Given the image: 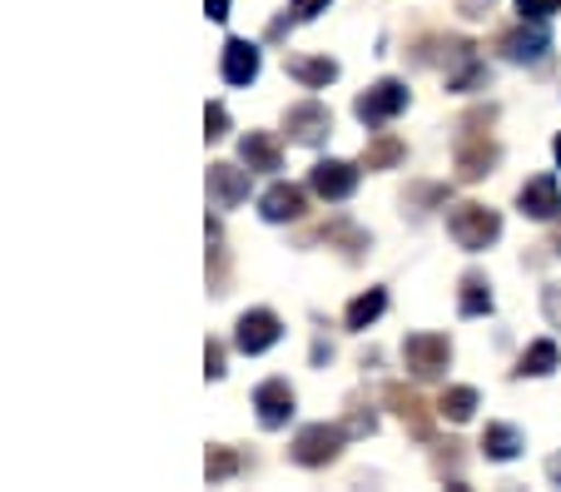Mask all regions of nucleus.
I'll list each match as a JSON object with an SVG mask.
<instances>
[{"label":"nucleus","mask_w":561,"mask_h":492,"mask_svg":"<svg viewBox=\"0 0 561 492\" xmlns=\"http://www.w3.org/2000/svg\"><path fill=\"white\" fill-rule=\"evenodd\" d=\"M447 234L457 239V249H467V254H482L488 244H497L502 239V215L497 209H488V204H447Z\"/></svg>","instance_id":"1"},{"label":"nucleus","mask_w":561,"mask_h":492,"mask_svg":"<svg viewBox=\"0 0 561 492\" xmlns=\"http://www.w3.org/2000/svg\"><path fill=\"white\" fill-rule=\"evenodd\" d=\"M343 438H348L343 423H308V428H298L288 458H294L298 468H329V462L343 453Z\"/></svg>","instance_id":"2"},{"label":"nucleus","mask_w":561,"mask_h":492,"mask_svg":"<svg viewBox=\"0 0 561 492\" xmlns=\"http://www.w3.org/2000/svg\"><path fill=\"white\" fill-rule=\"evenodd\" d=\"M403 364L417 384H433V378H443L447 364H453V343H447L443 333H408L403 339Z\"/></svg>","instance_id":"3"},{"label":"nucleus","mask_w":561,"mask_h":492,"mask_svg":"<svg viewBox=\"0 0 561 492\" xmlns=\"http://www.w3.org/2000/svg\"><path fill=\"white\" fill-rule=\"evenodd\" d=\"M408 100H413V95H408V85H403V80H378V85H373V90H363V95L353 100V115H358L368 129H382V125H388V119H398V115H403V110H408Z\"/></svg>","instance_id":"4"},{"label":"nucleus","mask_w":561,"mask_h":492,"mask_svg":"<svg viewBox=\"0 0 561 492\" xmlns=\"http://www.w3.org/2000/svg\"><path fill=\"white\" fill-rule=\"evenodd\" d=\"M502 160V145L488 129H457V180L477 184L482 174H492V164Z\"/></svg>","instance_id":"5"},{"label":"nucleus","mask_w":561,"mask_h":492,"mask_svg":"<svg viewBox=\"0 0 561 492\" xmlns=\"http://www.w3.org/2000/svg\"><path fill=\"white\" fill-rule=\"evenodd\" d=\"M284 135H288V145L318 150V145L333 135L329 105H318V100H298V105H288V110H284Z\"/></svg>","instance_id":"6"},{"label":"nucleus","mask_w":561,"mask_h":492,"mask_svg":"<svg viewBox=\"0 0 561 492\" xmlns=\"http://www.w3.org/2000/svg\"><path fill=\"white\" fill-rule=\"evenodd\" d=\"M358 180H363V164H353V160H318L313 170H308V190H313L318 199H329V204L353 199Z\"/></svg>","instance_id":"7"},{"label":"nucleus","mask_w":561,"mask_h":492,"mask_svg":"<svg viewBox=\"0 0 561 492\" xmlns=\"http://www.w3.org/2000/svg\"><path fill=\"white\" fill-rule=\"evenodd\" d=\"M278 339H284V323H278L274 309H249V313H239V323H233V348L249 358L268 354Z\"/></svg>","instance_id":"8"},{"label":"nucleus","mask_w":561,"mask_h":492,"mask_svg":"<svg viewBox=\"0 0 561 492\" xmlns=\"http://www.w3.org/2000/svg\"><path fill=\"white\" fill-rule=\"evenodd\" d=\"M294 388H288V378H264V384L254 388V413H259V428L278 433L288 428V417H294Z\"/></svg>","instance_id":"9"},{"label":"nucleus","mask_w":561,"mask_h":492,"mask_svg":"<svg viewBox=\"0 0 561 492\" xmlns=\"http://www.w3.org/2000/svg\"><path fill=\"white\" fill-rule=\"evenodd\" d=\"M497 50H502V60H512V65H541L551 55V31H547V25H527V21H522L517 31L502 35Z\"/></svg>","instance_id":"10"},{"label":"nucleus","mask_w":561,"mask_h":492,"mask_svg":"<svg viewBox=\"0 0 561 492\" xmlns=\"http://www.w3.org/2000/svg\"><path fill=\"white\" fill-rule=\"evenodd\" d=\"M517 209L527 219H557L561 215V184H557V174H537V180H527L517 190Z\"/></svg>","instance_id":"11"},{"label":"nucleus","mask_w":561,"mask_h":492,"mask_svg":"<svg viewBox=\"0 0 561 492\" xmlns=\"http://www.w3.org/2000/svg\"><path fill=\"white\" fill-rule=\"evenodd\" d=\"M259 215H264L268 225H294V219L308 215V190L304 184H274V190H264V199H259Z\"/></svg>","instance_id":"12"},{"label":"nucleus","mask_w":561,"mask_h":492,"mask_svg":"<svg viewBox=\"0 0 561 492\" xmlns=\"http://www.w3.org/2000/svg\"><path fill=\"white\" fill-rule=\"evenodd\" d=\"M259 45L244 41V35H233V41H224V55H219V70L229 85H254L259 80Z\"/></svg>","instance_id":"13"},{"label":"nucleus","mask_w":561,"mask_h":492,"mask_svg":"<svg viewBox=\"0 0 561 492\" xmlns=\"http://www.w3.org/2000/svg\"><path fill=\"white\" fill-rule=\"evenodd\" d=\"M249 174L239 164H209V204L214 209H233V204L249 199Z\"/></svg>","instance_id":"14"},{"label":"nucleus","mask_w":561,"mask_h":492,"mask_svg":"<svg viewBox=\"0 0 561 492\" xmlns=\"http://www.w3.org/2000/svg\"><path fill=\"white\" fill-rule=\"evenodd\" d=\"M382 398H388V408H392V413H398V417H403V423L417 433V438H423V443L433 438V413H427V403L413 393V388H403V384H388V388H382Z\"/></svg>","instance_id":"15"},{"label":"nucleus","mask_w":561,"mask_h":492,"mask_svg":"<svg viewBox=\"0 0 561 492\" xmlns=\"http://www.w3.org/2000/svg\"><path fill=\"white\" fill-rule=\"evenodd\" d=\"M284 70L304 90H323V85H333V80H339V60H329V55H288Z\"/></svg>","instance_id":"16"},{"label":"nucleus","mask_w":561,"mask_h":492,"mask_svg":"<svg viewBox=\"0 0 561 492\" xmlns=\"http://www.w3.org/2000/svg\"><path fill=\"white\" fill-rule=\"evenodd\" d=\"M239 160H244L254 174H274L278 164H284V150H278L274 135H264V129H249V135L239 139Z\"/></svg>","instance_id":"17"},{"label":"nucleus","mask_w":561,"mask_h":492,"mask_svg":"<svg viewBox=\"0 0 561 492\" xmlns=\"http://www.w3.org/2000/svg\"><path fill=\"white\" fill-rule=\"evenodd\" d=\"M457 313H462V319H488V313H492V284H488V274L467 268V274L457 278Z\"/></svg>","instance_id":"18"},{"label":"nucleus","mask_w":561,"mask_h":492,"mask_svg":"<svg viewBox=\"0 0 561 492\" xmlns=\"http://www.w3.org/2000/svg\"><path fill=\"white\" fill-rule=\"evenodd\" d=\"M522 448H527V438H522V428H512V423H488V428H482V453H488L492 462H512Z\"/></svg>","instance_id":"19"},{"label":"nucleus","mask_w":561,"mask_h":492,"mask_svg":"<svg viewBox=\"0 0 561 492\" xmlns=\"http://www.w3.org/2000/svg\"><path fill=\"white\" fill-rule=\"evenodd\" d=\"M488 80H492L488 76V60H477V50L467 45V50L457 55V70L447 76V90H457V95H472V90H482Z\"/></svg>","instance_id":"20"},{"label":"nucleus","mask_w":561,"mask_h":492,"mask_svg":"<svg viewBox=\"0 0 561 492\" xmlns=\"http://www.w3.org/2000/svg\"><path fill=\"white\" fill-rule=\"evenodd\" d=\"M557 364H561V348L551 339H537L527 354L517 358V368H512V374H517V378H547V374H557Z\"/></svg>","instance_id":"21"},{"label":"nucleus","mask_w":561,"mask_h":492,"mask_svg":"<svg viewBox=\"0 0 561 492\" xmlns=\"http://www.w3.org/2000/svg\"><path fill=\"white\" fill-rule=\"evenodd\" d=\"M382 309H388V294H382V289H368V294H358V299L348 304L343 323H348L353 333H363L368 323H378V319H382Z\"/></svg>","instance_id":"22"},{"label":"nucleus","mask_w":561,"mask_h":492,"mask_svg":"<svg viewBox=\"0 0 561 492\" xmlns=\"http://www.w3.org/2000/svg\"><path fill=\"white\" fill-rule=\"evenodd\" d=\"M477 403H482V398H477V388L457 384V388H447V393L437 398V413H443L447 423H467V417L477 413Z\"/></svg>","instance_id":"23"},{"label":"nucleus","mask_w":561,"mask_h":492,"mask_svg":"<svg viewBox=\"0 0 561 492\" xmlns=\"http://www.w3.org/2000/svg\"><path fill=\"white\" fill-rule=\"evenodd\" d=\"M403 155H408V145L403 139H392V135H378L363 150V170H392V164H403Z\"/></svg>","instance_id":"24"},{"label":"nucleus","mask_w":561,"mask_h":492,"mask_svg":"<svg viewBox=\"0 0 561 492\" xmlns=\"http://www.w3.org/2000/svg\"><path fill=\"white\" fill-rule=\"evenodd\" d=\"M323 239H333V244H339L343 254H348V264H358V259H363V249L373 244V239L363 234V229H353L348 219H333V225L323 229Z\"/></svg>","instance_id":"25"},{"label":"nucleus","mask_w":561,"mask_h":492,"mask_svg":"<svg viewBox=\"0 0 561 492\" xmlns=\"http://www.w3.org/2000/svg\"><path fill=\"white\" fill-rule=\"evenodd\" d=\"M254 458H244V453L233 448H209V462H204V472H209V482H229L233 472H244Z\"/></svg>","instance_id":"26"},{"label":"nucleus","mask_w":561,"mask_h":492,"mask_svg":"<svg viewBox=\"0 0 561 492\" xmlns=\"http://www.w3.org/2000/svg\"><path fill=\"white\" fill-rule=\"evenodd\" d=\"M343 428H348V438H368V433L378 428V413H373V403H363V398H348Z\"/></svg>","instance_id":"27"},{"label":"nucleus","mask_w":561,"mask_h":492,"mask_svg":"<svg viewBox=\"0 0 561 492\" xmlns=\"http://www.w3.org/2000/svg\"><path fill=\"white\" fill-rule=\"evenodd\" d=\"M204 135H209V139H224V135H229V110H224L219 100L204 110Z\"/></svg>","instance_id":"28"},{"label":"nucleus","mask_w":561,"mask_h":492,"mask_svg":"<svg viewBox=\"0 0 561 492\" xmlns=\"http://www.w3.org/2000/svg\"><path fill=\"white\" fill-rule=\"evenodd\" d=\"M517 11L522 21H547V15L561 11V0H517Z\"/></svg>","instance_id":"29"},{"label":"nucleus","mask_w":561,"mask_h":492,"mask_svg":"<svg viewBox=\"0 0 561 492\" xmlns=\"http://www.w3.org/2000/svg\"><path fill=\"white\" fill-rule=\"evenodd\" d=\"M541 313H547L551 329H561V284H547V289H541Z\"/></svg>","instance_id":"30"},{"label":"nucleus","mask_w":561,"mask_h":492,"mask_svg":"<svg viewBox=\"0 0 561 492\" xmlns=\"http://www.w3.org/2000/svg\"><path fill=\"white\" fill-rule=\"evenodd\" d=\"M204 374H209V378H224V343H219V339L204 343Z\"/></svg>","instance_id":"31"},{"label":"nucleus","mask_w":561,"mask_h":492,"mask_svg":"<svg viewBox=\"0 0 561 492\" xmlns=\"http://www.w3.org/2000/svg\"><path fill=\"white\" fill-rule=\"evenodd\" d=\"M329 5H333V0H294V15H298V21H313V15L329 11Z\"/></svg>","instance_id":"32"},{"label":"nucleus","mask_w":561,"mask_h":492,"mask_svg":"<svg viewBox=\"0 0 561 492\" xmlns=\"http://www.w3.org/2000/svg\"><path fill=\"white\" fill-rule=\"evenodd\" d=\"M204 11H209V21H229V0H204Z\"/></svg>","instance_id":"33"},{"label":"nucleus","mask_w":561,"mask_h":492,"mask_svg":"<svg viewBox=\"0 0 561 492\" xmlns=\"http://www.w3.org/2000/svg\"><path fill=\"white\" fill-rule=\"evenodd\" d=\"M492 11V0H462V15H472V21H477V15H488Z\"/></svg>","instance_id":"34"},{"label":"nucleus","mask_w":561,"mask_h":492,"mask_svg":"<svg viewBox=\"0 0 561 492\" xmlns=\"http://www.w3.org/2000/svg\"><path fill=\"white\" fill-rule=\"evenodd\" d=\"M323 358H333V343L318 339V343H313V364H323Z\"/></svg>","instance_id":"35"},{"label":"nucleus","mask_w":561,"mask_h":492,"mask_svg":"<svg viewBox=\"0 0 561 492\" xmlns=\"http://www.w3.org/2000/svg\"><path fill=\"white\" fill-rule=\"evenodd\" d=\"M547 472H551V482H561V458H551V462H547Z\"/></svg>","instance_id":"36"},{"label":"nucleus","mask_w":561,"mask_h":492,"mask_svg":"<svg viewBox=\"0 0 561 492\" xmlns=\"http://www.w3.org/2000/svg\"><path fill=\"white\" fill-rule=\"evenodd\" d=\"M551 254H561V229H557V234H551Z\"/></svg>","instance_id":"37"},{"label":"nucleus","mask_w":561,"mask_h":492,"mask_svg":"<svg viewBox=\"0 0 561 492\" xmlns=\"http://www.w3.org/2000/svg\"><path fill=\"white\" fill-rule=\"evenodd\" d=\"M551 155H557V164H561V135H557V139H551Z\"/></svg>","instance_id":"38"}]
</instances>
